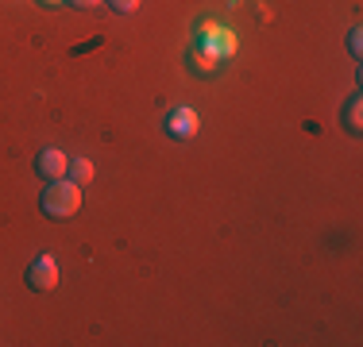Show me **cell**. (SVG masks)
<instances>
[{"mask_svg": "<svg viewBox=\"0 0 363 347\" xmlns=\"http://www.w3.org/2000/svg\"><path fill=\"white\" fill-rule=\"evenodd\" d=\"M66 4H70V8H82V12H85V8H97L101 0H66Z\"/></svg>", "mask_w": 363, "mask_h": 347, "instance_id": "obj_10", "label": "cell"}, {"mask_svg": "<svg viewBox=\"0 0 363 347\" xmlns=\"http://www.w3.org/2000/svg\"><path fill=\"white\" fill-rule=\"evenodd\" d=\"M348 50L359 58V28H352V31H348Z\"/></svg>", "mask_w": 363, "mask_h": 347, "instance_id": "obj_9", "label": "cell"}, {"mask_svg": "<svg viewBox=\"0 0 363 347\" xmlns=\"http://www.w3.org/2000/svg\"><path fill=\"white\" fill-rule=\"evenodd\" d=\"M66 178H70L74 186H85V181L93 178V162H89V159H70V170H66Z\"/></svg>", "mask_w": 363, "mask_h": 347, "instance_id": "obj_7", "label": "cell"}, {"mask_svg": "<svg viewBox=\"0 0 363 347\" xmlns=\"http://www.w3.org/2000/svg\"><path fill=\"white\" fill-rule=\"evenodd\" d=\"M236 31L224 28V23H201L194 35V50H189V58H194V69L197 74H217L220 62H228L232 55H236Z\"/></svg>", "mask_w": 363, "mask_h": 347, "instance_id": "obj_1", "label": "cell"}, {"mask_svg": "<svg viewBox=\"0 0 363 347\" xmlns=\"http://www.w3.org/2000/svg\"><path fill=\"white\" fill-rule=\"evenodd\" d=\"M340 120H344V127H348L352 135H359V132H363V97H359V93H352V97L344 101Z\"/></svg>", "mask_w": 363, "mask_h": 347, "instance_id": "obj_6", "label": "cell"}, {"mask_svg": "<svg viewBox=\"0 0 363 347\" xmlns=\"http://www.w3.org/2000/svg\"><path fill=\"white\" fill-rule=\"evenodd\" d=\"M23 282H28V290H35V293H50L58 285V263L50 255H39V258H31V266H28V274H23Z\"/></svg>", "mask_w": 363, "mask_h": 347, "instance_id": "obj_4", "label": "cell"}, {"mask_svg": "<svg viewBox=\"0 0 363 347\" xmlns=\"http://www.w3.org/2000/svg\"><path fill=\"white\" fill-rule=\"evenodd\" d=\"M39 208L47 220H70V216H77V208H82V189L74 186V181L58 178V181H47V189H43L39 197Z\"/></svg>", "mask_w": 363, "mask_h": 347, "instance_id": "obj_2", "label": "cell"}, {"mask_svg": "<svg viewBox=\"0 0 363 347\" xmlns=\"http://www.w3.org/2000/svg\"><path fill=\"white\" fill-rule=\"evenodd\" d=\"M39 4H47V8H58V4H66V0H39Z\"/></svg>", "mask_w": 363, "mask_h": 347, "instance_id": "obj_11", "label": "cell"}, {"mask_svg": "<svg viewBox=\"0 0 363 347\" xmlns=\"http://www.w3.org/2000/svg\"><path fill=\"white\" fill-rule=\"evenodd\" d=\"M162 127H167V135H170V139L186 143V139H194L197 132H201V116H197V108H189V104H178V108H170V112H167Z\"/></svg>", "mask_w": 363, "mask_h": 347, "instance_id": "obj_3", "label": "cell"}, {"mask_svg": "<svg viewBox=\"0 0 363 347\" xmlns=\"http://www.w3.org/2000/svg\"><path fill=\"white\" fill-rule=\"evenodd\" d=\"M108 8H112V12H120V16H132L135 8H140V0H108Z\"/></svg>", "mask_w": 363, "mask_h": 347, "instance_id": "obj_8", "label": "cell"}, {"mask_svg": "<svg viewBox=\"0 0 363 347\" xmlns=\"http://www.w3.org/2000/svg\"><path fill=\"white\" fill-rule=\"evenodd\" d=\"M66 170H70V159H66L58 147H47V151H39V159H35V174L43 181H58V178H66Z\"/></svg>", "mask_w": 363, "mask_h": 347, "instance_id": "obj_5", "label": "cell"}]
</instances>
